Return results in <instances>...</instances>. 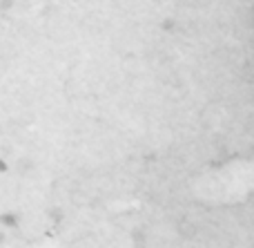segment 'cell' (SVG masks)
<instances>
[{
	"label": "cell",
	"mask_w": 254,
	"mask_h": 248,
	"mask_svg": "<svg viewBox=\"0 0 254 248\" xmlns=\"http://www.w3.org/2000/svg\"><path fill=\"white\" fill-rule=\"evenodd\" d=\"M0 226L18 228V226H20V217H18L16 213H2V215H0Z\"/></svg>",
	"instance_id": "cell-1"
},
{
	"label": "cell",
	"mask_w": 254,
	"mask_h": 248,
	"mask_svg": "<svg viewBox=\"0 0 254 248\" xmlns=\"http://www.w3.org/2000/svg\"><path fill=\"white\" fill-rule=\"evenodd\" d=\"M161 27H163L165 31H172V29H174V20H172V18H167V20L161 22Z\"/></svg>",
	"instance_id": "cell-2"
},
{
	"label": "cell",
	"mask_w": 254,
	"mask_h": 248,
	"mask_svg": "<svg viewBox=\"0 0 254 248\" xmlns=\"http://www.w3.org/2000/svg\"><path fill=\"white\" fill-rule=\"evenodd\" d=\"M13 7V0H0V11H7Z\"/></svg>",
	"instance_id": "cell-3"
},
{
	"label": "cell",
	"mask_w": 254,
	"mask_h": 248,
	"mask_svg": "<svg viewBox=\"0 0 254 248\" xmlns=\"http://www.w3.org/2000/svg\"><path fill=\"white\" fill-rule=\"evenodd\" d=\"M7 170H9V164H7L4 159H0V174H4Z\"/></svg>",
	"instance_id": "cell-4"
},
{
	"label": "cell",
	"mask_w": 254,
	"mask_h": 248,
	"mask_svg": "<svg viewBox=\"0 0 254 248\" xmlns=\"http://www.w3.org/2000/svg\"><path fill=\"white\" fill-rule=\"evenodd\" d=\"M2 242H4V233L0 231V244H2Z\"/></svg>",
	"instance_id": "cell-5"
}]
</instances>
